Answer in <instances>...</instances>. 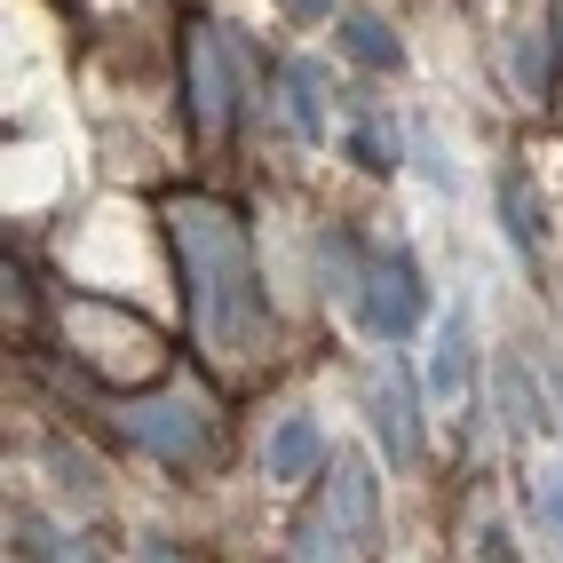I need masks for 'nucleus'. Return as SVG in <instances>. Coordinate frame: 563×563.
<instances>
[{
    "instance_id": "obj_6",
    "label": "nucleus",
    "mask_w": 563,
    "mask_h": 563,
    "mask_svg": "<svg viewBox=\"0 0 563 563\" xmlns=\"http://www.w3.org/2000/svg\"><path fill=\"white\" fill-rule=\"evenodd\" d=\"M365 405H373V429H382V453H389L397 468H412V461H421V397H412V382H405L397 357L373 365Z\"/></svg>"
},
{
    "instance_id": "obj_8",
    "label": "nucleus",
    "mask_w": 563,
    "mask_h": 563,
    "mask_svg": "<svg viewBox=\"0 0 563 563\" xmlns=\"http://www.w3.org/2000/svg\"><path fill=\"white\" fill-rule=\"evenodd\" d=\"M461 389H468V310H444L437 357H429V397H461Z\"/></svg>"
},
{
    "instance_id": "obj_3",
    "label": "nucleus",
    "mask_w": 563,
    "mask_h": 563,
    "mask_svg": "<svg viewBox=\"0 0 563 563\" xmlns=\"http://www.w3.org/2000/svg\"><path fill=\"white\" fill-rule=\"evenodd\" d=\"M120 429L143 444V453H159L175 468H199L214 453V412L199 389H159V397H128L120 405Z\"/></svg>"
},
{
    "instance_id": "obj_5",
    "label": "nucleus",
    "mask_w": 563,
    "mask_h": 563,
    "mask_svg": "<svg viewBox=\"0 0 563 563\" xmlns=\"http://www.w3.org/2000/svg\"><path fill=\"white\" fill-rule=\"evenodd\" d=\"M429 310V294H421V271H412V254H373L365 262V294H357V318L382 333V342H405L412 325H421Z\"/></svg>"
},
{
    "instance_id": "obj_13",
    "label": "nucleus",
    "mask_w": 563,
    "mask_h": 563,
    "mask_svg": "<svg viewBox=\"0 0 563 563\" xmlns=\"http://www.w3.org/2000/svg\"><path fill=\"white\" fill-rule=\"evenodd\" d=\"M555 24H563V0H555Z\"/></svg>"
},
{
    "instance_id": "obj_1",
    "label": "nucleus",
    "mask_w": 563,
    "mask_h": 563,
    "mask_svg": "<svg viewBox=\"0 0 563 563\" xmlns=\"http://www.w3.org/2000/svg\"><path fill=\"white\" fill-rule=\"evenodd\" d=\"M167 239L183 262V286H191V325H199V350L222 373H254L278 342V318H271V294L254 278V246H246V222L199 199V191H175L167 199Z\"/></svg>"
},
{
    "instance_id": "obj_4",
    "label": "nucleus",
    "mask_w": 563,
    "mask_h": 563,
    "mask_svg": "<svg viewBox=\"0 0 563 563\" xmlns=\"http://www.w3.org/2000/svg\"><path fill=\"white\" fill-rule=\"evenodd\" d=\"M183 88H191V128L199 143H222L231 135V41H222L214 24H191V41H183Z\"/></svg>"
},
{
    "instance_id": "obj_9",
    "label": "nucleus",
    "mask_w": 563,
    "mask_h": 563,
    "mask_svg": "<svg viewBox=\"0 0 563 563\" xmlns=\"http://www.w3.org/2000/svg\"><path fill=\"white\" fill-rule=\"evenodd\" d=\"M278 80H286V111H294V128H302V135H325V96H318V64H286Z\"/></svg>"
},
{
    "instance_id": "obj_10",
    "label": "nucleus",
    "mask_w": 563,
    "mask_h": 563,
    "mask_svg": "<svg viewBox=\"0 0 563 563\" xmlns=\"http://www.w3.org/2000/svg\"><path fill=\"white\" fill-rule=\"evenodd\" d=\"M342 48L365 71H397V41H389V24H373V16H342Z\"/></svg>"
},
{
    "instance_id": "obj_7",
    "label": "nucleus",
    "mask_w": 563,
    "mask_h": 563,
    "mask_svg": "<svg viewBox=\"0 0 563 563\" xmlns=\"http://www.w3.org/2000/svg\"><path fill=\"white\" fill-rule=\"evenodd\" d=\"M262 461H271V476H278V484L318 476V468H325V429L310 421V412H286V421L271 429V453H262Z\"/></svg>"
},
{
    "instance_id": "obj_11",
    "label": "nucleus",
    "mask_w": 563,
    "mask_h": 563,
    "mask_svg": "<svg viewBox=\"0 0 563 563\" xmlns=\"http://www.w3.org/2000/svg\"><path fill=\"white\" fill-rule=\"evenodd\" d=\"M278 9H286V16H325L333 0H278Z\"/></svg>"
},
{
    "instance_id": "obj_12",
    "label": "nucleus",
    "mask_w": 563,
    "mask_h": 563,
    "mask_svg": "<svg viewBox=\"0 0 563 563\" xmlns=\"http://www.w3.org/2000/svg\"><path fill=\"white\" fill-rule=\"evenodd\" d=\"M143 563H183V555H175L167 540H152V548H143Z\"/></svg>"
},
{
    "instance_id": "obj_2",
    "label": "nucleus",
    "mask_w": 563,
    "mask_h": 563,
    "mask_svg": "<svg viewBox=\"0 0 563 563\" xmlns=\"http://www.w3.org/2000/svg\"><path fill=\"white\" fill-rule=\"evenodd\" d=\"M373 532H382V500H373L365 461H333V493L310 508L294 563H365Z\"/></svg>"
}]
</instances>
